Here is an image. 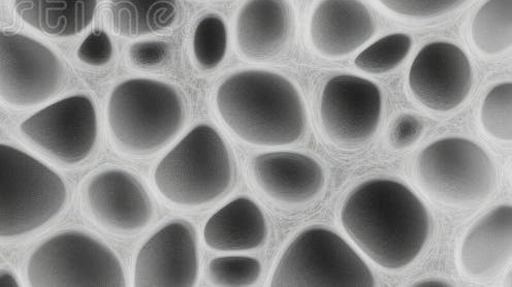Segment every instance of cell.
Instances as JSON below:
<instances>
[{"mask_svg":"<svg viewBox=\"0 0 512 287\" xmlns=\"http://www.w3.org/2000/svg\"><path fill=\"white\" fill-rule=\"evenodd\" d=\"M471 63L452 43L435 42L416 55L409 72V87L425 107L439 112L461 106L471 91Z\"/></svg>","mask_w":512,"mask_h":287,"instance_id":"cell-11","label":"cell"},{"mask_svg":"<svg viewBox=\"0 0 512 287\" xmlns=\"http://www.w3.org/2000/svg\"><path fill=\"white\" fill-rule=\"evenodd\" d=\"M274 287H372L375 279L360 255L339 235L322 227L303 231L285 250Z\"/></svg>","mask_w":512,"mask_h":287,"instance_id":"cell-7","label":"cell"},{"mask_svg":"<svg viewBox=\"0 0 512 287\" xmlns=\"http://www.w3.org/2000/svg\"><path fill=\"white\" fill-rule=\"evenodd\" d=\"M375 33L371 13L360 0H323L310 23V37L315 49L330 58L346 56Z\"/></svg>","mask_w":512,"mask_h":287,"instance_id":"cell-16","label":"cell"},{"mask_svg":"<svg viewBox=\"0 0 512 287\" xmlns=\"http://www.w3.org/2000/svg\"><path fill=\"white\" fill-rule=\"evenodd\" d=\"M108 120L122 149L144 154L176 137L185 121V108L173 86L152 79H128L112 91Z\"/></svg>","mask_w":512,"mask_h":287,"instance_id":"cell-3","label":"cell"},{"mask_svg":"<svg viewBox=\"0 0 512 287\" xmlns=\"http://www.w3.org/2000/svg\"><path fill=\"white\" fill-rule=\"evenodd\" d=\"M471 37L479 51L496 55L512 46V0H489L477 12Z\"/></svg>","mask_w":512,"mask_h":287,"instance_id":"cell-22","label":"cell"},{"mask_svg":"<svg viewBox=\"0 0 512 287\" xmlns=\"http://www.w3.org/2000/svg\"><path fill=\"white\" fill-rule=\"evenodd\" d=\"M218 111L242 141L280 147L299 141L306 131L300 92L285 77L266 70L237 72L219 86Z\"/></svg>","mask_w":512,"mask_h":287,"instance_id":"cell-2","label":"cell"},{"mask_svg":"<svg viewBox=\"0 0 512 287\" xmlns=\"http://www.w3.org/2000/svg\"><path fill=\"white\" fill-rule=\"evenodd\" d=\"M268 237L266 218L258 205L238 198L216 212L204 231L208 247L217 251H244L262 246Z\"/></svg>","mask_w":512,"mask_h":287,"instance_id":"cell-19","label":"cell"},{"mask_svg":"<svg viewBox=\"0 0 512 287\" xmlns=\"http://www.w3.org/2000/svg\"><path fill=\"white\" fill-rule=\"evenodd\" d=\"M341 221L349 237L378 266L410 265L430 235V216L422 201L404 184L373 179L346 199Z\"/></svg>","mask_w":512,"mask_h":287,"instance_id":"cell-1","label":"cell"},{"mask_svg":"<svg viewBox=\"0 0 512 287\" xmlns=\"http://www.w3.org/2000/svg\"><path fill=\"white\" fill-rule=\"evenodd\" d=\"M21 132L62 163L76 165L83 162L95 146L98 116L86 95H74L32 115L21 124Z\"/></svg>","mask_w":512,"mask_h":287,"instance_id":"cell-10","label":"cell"},{"mask_svg":"<svg viewBox=\"0 0 512 287\" xmlns=\"http://www.w3.org/2000/svg\"><path fill=\"white\" fill-rule=\"evenodd\" d=\"M19 286L16 277L8 271H0V287H17Z\"/></svg>","mask_w":512,"mask_h":287,"instance_id":"cell-31","label":"cell"},{"mask_svg":"<svg viewBox=\"0 0 512 287\" xmlns=\"http://www.w3.org/2000/svg\"><path fill=\"white\" fill-rule=\"evenodd\" d=\"M414 286H423V287H445L450 286V284L443 282L441 280L436 279H429V280H423L419 283L414 284Z\"/></svg>","mask_w":512,"mask_h":287,"instance_id":"cell-32","label":"cell"},{"mask_svg":"<svg viewBox=\"0 0 512 287\" xmlns=\"http://www.w3.org/2000/svg\"><path fill=\"white\" fill-rule=\"evenodd\" d=\"M262 266L258 260L247 257H222L209 265V278L219 287H246L258 282Z\"/></svg>","mask_w":512,"mask_h":287,"instance_id":"cell-26","label":"cell"},{"mask_svg":"<svg viewBox=\"0 0 512 287\" xmlns=\"http://www.w3.org/2000/svg\"><path fill=\"white\" fill-rule=\"evenodd\" d=\"M68 199L63 180L38 159L0 144V238H16L44 227Z\"/></svg>","mask_w":512,"mask_h":287,"instance_id":"cell-5","label":"cell"},{"mask_svg":"<svg viewBox=\"0 0 512 287\" xmlns=\"http://www.w3.org/2000/svg\"><path fill=\"white\" fill-rule=\"evenodd\" d=\"M96 6L98 0H15L23 21L58 38L81 34L92 22Z\"/></svg>","mask_w":512,"mask_h":287,"instance_id":"cell-20","label":"cell"},{"mask_svg":"<svg viewBox=\"0 0 512 287\" xmlns=\"http://www.w3.org/2000/svg\"><path fill=\"white\" fill-rule=\"evenodd\" d=\"M113 56V45L110 37L103 30H95L81 44L78 57L92 67H103Z\"/></svg>","mask_w":512,"mask_h":287,"instance_id":"cell-28","label":"cell"},{"mask_svg":"<svg viewBox=\"0 0 512 287\" xmlns=\"http://www.w3.org/2000/svg\"><path fill=\"white\" fill-rule=\"evenodd\" d=\"M168 53V45L163 42L143 41L131 47L130 57L135 66L151 68L160 65Z\"/></svg>","mask_w":512,"mask_h":287,"instance_id":"cell-29","label":"cell"},{"mask_svg":"<svg viewBox=\"0 0 512 287\" xmlns=\"http://www.w3.org/2000/svg\"><path fill=\"white\" fill-rule=\"evenodd\" d=\"M63 67L47 46L30 37L0 31V99L17 108L39 106L55 97Z\"/></svg>","mask_w":512,"mask_h":287,"instance_id":"cell-9","label":"cell"},{"mask_svg":"<svg viewBox=\"0 0 512 287\" xmlns=\"http://www.w3.org/2000/svg\"><path fill=\"white\" fill-rule=\"evenodd\" d=\"M27 278L36 287H124L122 265L105 243L80 231L59 233L31 254Z\"/></svg>","mask_w":512,"mask_h":287,"instance_id":"cell-6","label":"cell"},{"mask_svg":"<svg viewBox=\"0 0 512 287\" xmlns=\"http://www.w3.org/2000/svg\"><path fill=\"white\" fill-rule=\"evenodd\" d=\"M198 276L197 238L188 222L169 223L138 254L135 269L138 287H192Z\"/></svg>","mask_w":512,"mask_h":287,"instance_id":"cell-13","label":"cell"},{"mask_svg":"<svg viewBox=\"0 0 512 287\" xmlns=\"http://www.w3.org/2000/svg\"><path fill=\"white\" fill-rule=\"evenodd\" d=\"M381 92L373 82L352 75L332 78L323 91L320 116L327 135L344 144H358L377 131Z\"/></svg>","mask_w":512,"mask_h":287,"instance_id":"cell-12","label":"cell"},{"mask_svg":"<svg viewBox=\"0 0 512 287\" xmlns=\"http://www.w3.org/2000/svg\"><path fill=\"white\" fill-rule=\"evenodd\" d=\"M291 26V9L285 0H248L237 17L239 50L251 60L271 58L285 46Z\"/></svg>","mask_w":512,"mask_h":287,"instance_id":"cell-18","label":"cell"},{"mask_svg":"<svg viewBox=\"0 0 512 287\" xmlns=\"http://www.w3.org/2000/svg\"><path fill=\"white\" fill-rule=\"evenodd\" d=\"M228 30L217 15L205 16L198 24L194 37V52L199 65L205 70L218 67L226 57Z\"/></svg>","mask_w":512,"mask_h":287,"instance_id":"cell-24","label":"cell"},{"mask_svg":"<svg viewBox=\"0 0 512 287\" xmlns=\"http://www.w3.org/2000/svg\"><path fill=\"white\" fill-rule=\"evenodd\" d=\"M378 2L400 16L428 19L452 12L466 0H378Z\"/></svg>","mask_w":512,"mask_h":287,"instance_id":"cell-27","label":"cell"},{"mask_svg":"<svg viewBox=\"0 0 512 287\" xmlns=\"http://www.w3.org/2000/svg\"><path fill=\"white\" fill-rule=\"evenodd\" d=\"M412 47V40L404 34L384 37L361 52L356 58L358 69L369 74H384L401 65Z\"/></svg>","mask_w":512,"mask_h":287,"instance_id":"cell-23","label":"cell"},{"mask_svg":"<svg viewBox=\"0 0 512 287\" xmlns=\"http://www.w3.org/2000/svg\"><path fill=\"white\" fill-rule=\"evenodd\" d=\"M226 143L212 126L195 127L155 170L159 193L181 207L207 205L221 197L233 181Z\"/></svg>","mask_w":512,"mask_h":287,"instance_id":"cell-4","label":"cell"},{"mask_svg":"<svg viewBox=\"0 0 512 287\" xmlns=\"http://www.w3.org/2000/svg\"><path fill=\"white\" fill-rule=\"evenodd\" d=\"M87 203L101 226L118 233L141 231L153 217L147 191L135 176L122 170L94 176L87 187Z\"/></svg>","mask_w":512,"mask_h":287,"instance_id":"cell-14","label":"cell"},{"mask_svg":"<svg viewBox=\"0 0 512 287\" xmlns=\"http://www.w3.org/2000/svg\"><path fill=\"white\" fill-rule=\"evenodd\" d=\"M512 208L503 205L480 218L468 232L461 250L465 273L475 278L495 276L511 263Z\"/></svg>","mask_w":512,"mask_h":287,"instance_id":"cell-17","label":"cell"},{"mask_svg":"<svg viewBox=\"0 0 512 287\" xmlns=\"http://www.w3.org/2000/svg\"><path fill=\"white\" fill-rule=\"evenodd\" d=\"M177 0H112L113 29L122 37H141L173 25Z\"/></svg>","mask_w":512,"mask_h":287,"instance_id":"cell-21","label":"cell"},{"mask_svg":"<svg viewBox=\"0 0 512 287\" xmlns=\"http://www.w3.org/2000/svg\"><path fill=\"white\" fill-rule=\"evenodd\" d=\"M256 183L270 198L302 204L314 199L325 185V174L310 156L297 152H269L254 159Z\"/></svg>","mask_w":512,"mask_h":287,"instance_id":"cell-15","label":"cell"},{"mask_svg":"<svg viewBox=\"0 0 512 287\" xmlns=\"http://www.w3.org/2000/svg\"><path fill=\"white\" fill-rule=\"evenodd\" d=\"M480 119L492 137L510 142L512 139V84L501 83L487 95Z\"/></svg>","mask_w":512,"mask_h":287,"instance_id":"cell-25","label":"cell"},{"mask_svg":"<svg viewBox=\"0 0 512 287\" xmlns=\"http://www.w3.org/2000/svg\"><path fill=\"white\" fill-rule=\"evenodd\" d=\"M421 186L433 199L448 205L484 201L496 185V168L488 153L463 138L438 140L416 161Z\"/></svg>","mask_w":512,"mask_h":287,"instance_id":"cell-8","label":"cell"},{"mask_svg":"<svg viewBox=\"0 0 512 287\" xmlns=\"http://www.w3.org/2000/svg\"><path fill=\"white\" fill-rule=\"evenodd\" d=\"M422 132L421 122L413 116H402L395 127L394 142L397 146L403 147L413 143L419 138Z\"/></svg>","mask_w":512,"mask_h":287,"instance_id":"cell-30","label":"cell"}]
</instances>
